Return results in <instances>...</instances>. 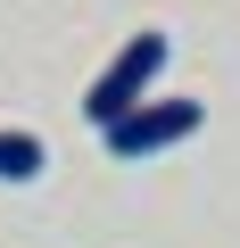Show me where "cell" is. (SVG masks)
Here are the masks:
<instances>
[{
  "mask_svg": "<svg viewBox=\"0 0 240 248\" xmlns=\"http://www.w3.org/2000/svg\"><path fill=\"white\" fill-rule=\"evenodd\" d=\"M158 66H166V33H133L125 50H116V58H108V66L91 75V91H83V116L99 124V133H108L116 116H133V108L149 99Z\"/></svg>",
  "mask_w": 240,
  "mask_h": 248,
  "instance_id": "cell-1",
  "label": "cell"
},
{
  "mask_svg": "<svg viewBox=\"0 0 240 248\" xmlns=\"http://www.w3.org/2000/svg\"><path fill=\"white\" fill-rule=\"evenodd\" d=\"M199 99H141L133 116H116L108 133H99V149L116 157V166H141V157H158V149H182L191 133H199Z\"/></svg>",
  "mask_w": 240,
  "mask_h": 248,
  "instance_id": "cell-2",
  "label": "cell"
},
{
  "mask_svg": "<svg viewBox=\"0 0 240 248\" xmlns=\"http://www.w3.org/2000/svg\"><path fill=\"white\" fill-rule=\"evenodd\" d=\"M42 166H50V149L33 133H0V182H33Z\"/></svg>",
  "mask_w": 240,
  "mask_h": 248,
  "instance_id": "cell-3",
  "label": "cell"
}]
</instances>
